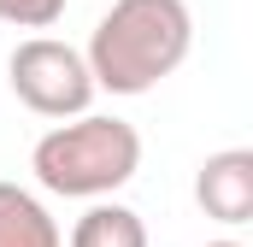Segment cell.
<instances>
[{"instance_id":"cell-4","label":"cell","mask_w":253,"mask_h":247,"mask_svg":"<svg viewBox=\"0 0 253 247\" xmlns=\"http://www.w3.org/2000/svg\"><path fill=\"white\" fill-rule=\"evenodd\" d=\"M194 200L218 224H248L253 218V147H218V153H206V165L194 177Z\"/></svg>"},{"instance_id":"cell-7","label":"cell","mask_w":253,"mask_h":247,"mask_svg":"<svg viewBox=\"0 0 253 247\" xmlns=\"http://www.w3.org/2000/svg\"><path fill=\"white\" fill-rule=\"evenodd\" d=\"M65 18V0H0V24L18 30H53Z\"/></svg>"},{"instance_id":"cell-8","label":"cell","mask_w":253,"mask_h":247,"mask_svg":"<svg viewBox=\"0 0 253 247\" xmlns=\"http://www.w3.org/2000/svg\"><path fill=\"white\" fill-rule=\"evenodd\" d=\"M206 247H242V242H206Z\"/></svg>"},{"instance_id":"cell-2","label":"cell","mask_w":253,"mask_h":247,"mask_svg":"<svg viewBox=\"0 0 253 247\" xmlns=\"http://www.w3.org/2000/svg\"><path fill=\"white\" fill-rule=\"evenodd\" d=\"M141 165V135L135 124L112 118V112H77V124H59L36 141L30 171L42 177V188H53L65 200H94L124 188Z\"/></svg>"},{"instance_id":"cell-1","label":"cell","mask_w":253,"mask_h":247,"mask_svg":"<svg viewBox=\"0 0 253 247\" xmlns=\"http://www.w3.org/2000/svg\"><path fill=\"white\" fill-rule=\"evenodd\" d=\"M194 18L183 0H112L88 36V77L112 94H147L189 59Z\"/></svg>"},{"instance_id":"cell-6","label":"cell","mask_w":253,"mask_h":247,"mask_svg":"<svg viewBox=\"0 0 253 247\" xmlns=\"http://www.w3.org/2000/svg\"><path fill=\"white\" fill-rule=\"evenodd\" d=\"M71 247H147V224H141V212L106 200V206H88L77 218Z\"/></svg>"},{"instance_id":"cell-5","label":"cell","mask_w":253,"mask_h":247,"mask_svg":"<svg viewBox=\"0 0 253 247\" xmlns=\"http://www.w3.org/2000/svg\"><path fill=\"white\" fill-rule=\"evenodd\" d=\"M0 247H65L47 206L18 183H0Z\"/></svg>"},{"instance_id":"cell-3","label":"cell","mask_w":253,"mask_h":247,"mask_svg":"<svg viewBox=\"0 0 253 247\" xmlns=\"http://www.w3.org/2000/svg\"><path fill=\"white\" fill-rule=\"evenodd\" d=\"M6 77H12V94H18L30 112H42V118H77V112H88V100H94L88 59H83L77 47L53 41V36L18 41L12 59H6Z\"/></svg>"}]
</instances>
